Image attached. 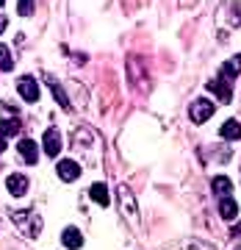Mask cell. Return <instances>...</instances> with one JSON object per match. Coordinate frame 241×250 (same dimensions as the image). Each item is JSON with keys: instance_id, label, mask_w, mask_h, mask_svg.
<instances>
[{"instance_id": "1", "label": "cell", "mask_w": 241, "mask_h": 250, "mask_svg": "<svg viewBox=\"0 0 241 250\" xmlns=\"http://www.w3.org/2000/svg\"><path fill=\"white\" fill-rule=\"evenodd\" d=\"M9 214H11V223L22 231V236H28V239H36L39 236V231H42V217L36 214V211H31V208H25V211L14 208Z\"/></svg>"}, {"instance_id": "2", "label": "cell", "mask_w": 241, "mask_h": 250, "mask_svg": "<svg viewBox=\"0 0 241 250\" xmlns=\"http://www.w3.org/2000/svg\"><path fill=\"white\" fill-rule=\"evenodd\" d=\"M119 208H122V217H125L130 225L139 223V206H136L133 195L128 187H119Z\"/></svg>"}, {"instance_id": "3", "label": "cell", "mask_w": 241, "mask_h": 250, "mask_svg": "<svg viewBox=\"0 0 241 250\" xmlns=\"http://www.w3.org/2000/svg\"><path fill=\"white\" fill-rule=\"evenodd\" d=\"M214 111H216V106L211 103V100L197 98L194 103H191V108H188V117H191V123L203 125L205 120H211V117H214Z\"/></svg>"}, {"instance_id": "4", "label": "cell", "mask_w": 241, "mask_h": 250, "mask_svg": "<svg viewBox=\"0 0 241 250\" xmlns=\"http://www.w3.org/2000/svg\"><path fill=\"white\" fill-rule=\"evenodd\" d=\"M17 92L22 95V100H25V103H36V100H39V83H36L31 75H22V78H19Z\"/></svg>"}, {"instance_id": "5", "label": "cell", "mask_w": 241, "mask_h": 250, "mask_svg": "<svg viewBox=\"0 0 241 250\" xmlns=\"http://www.w3.org/2000/svg\"><path fill=\"white\" fill-rule=\"evenodd\" d=\"M42 150L47 156H58L61 153V134H58V128H47L45 136H42Z\"/></svg>"}, {"instance_id": "6", "label": "cell", "mask_w": 241, "mask_h": 250, "mask_svg": "<svg viewBox=\"0 0 241 250\" xmlns=\"http://www.w3.org/2000/svg\"><path fill=\"white\" fill-rule=\"evenodd\" d=\"M56 172H58V178H61V181L72 184V181L80 178V164H78V161H72V159H64V161H58Z\"/></svg>"}, {"instance_id": "7", "label": "cell", "mask_w": 241, "mask_h": 250, "mask_svg": "<svg viewBox=\"0 0 241 250\" xmlns=\"http://www.w3.org/2000/svg\"><path fill=\"white\" fill-rule=\"evenodd\" d=\"M208 89L214 92L216 98L222 100V103H230V100H233V86H230V81L214 78V81H208Z\"/></svg>"}, {"instance_id": "8", "label": "cell", "mask_w": 241, "mask_h": 250, "mask_svg": "<svg viewBox=\"0 0 241 250\" xmlns=\"http://www.w3.org/2000/svg\"><path fill=\"white\" fill-rule=\"evenodd\" d=\"M17 150H19V159L25 161V164H36L39 161V147H36L34 139H19Z\"/></svg>"}, {"instance_id": "9", "label": "cell", "mask_w": 241, "mask_h": 250, "mask_svg": "<svg viewBox=\"0 0 241 250\" xmlns=\"http://www.w3.org/2000/svg\"><path fill=\"white\" fill-rule=\"evenodd\" d=\"M6 189H9L14 197H22L25 195V189H28V178L22 175V172H14V175L6 178Z\"/></svg>"}, {"instance_id": "10", "label": "cell", "mask_w": 241, "mask_h": 250, "mask_svg": "<svg viewBox=\"0 0 241 250\" xmlns=\"http://www.w3.org/2000/svg\"><path fill=\"white\" fill-rule=\"evenodd\" d=\"M167 250H216V248L208 245V242H200V239H180V242H172Z\"/></svg>"}, {"instance_id": "11", "label": "cell", "mask_w": 241, "mask_h": 250, "mask_svg": "<svg viewBox=\"0 0 241 250\" xmlns=\"http://www.w3.org/2000/svg\"><path fill=\"white\" fill-rule=\"evenodd\" d=\"M61 242H64V248H70V250H80L83 248V236H80V231L78 228H64V233H61Z\"/></svg>"}, {"instance_id": "12", "label": "cell", "mask_w": 241, "mask_h": 250, "mask_svg": "<svg viewBox=\"0 0 241 250\" xmlns=\"http://www.w3.org/2000/svg\"><path fill=\"white\" fill-rule=\"evenodd\" d=\"M236 214H239V206H236V200H233L230 195L219 197V217H222V220H236Z\"/></svg>"}, {"instance_id": "13", "label": "cell", "mask_w": 241, "mask_h": 250, "mask_svg": "<svg viewBox=\"0 0 241 250\" xmlns=\"http://www.w3.org/2000/svg\"><path fill=\"white\" fill-rule=\"evenodd\" d=\"M241 72V56H233L227 64H222V72H219V78H224V81H230L233 83V78Z\"/></svg>"}, {"instance_id": "14", "label": "cell", "mask_w": 241, "mask_h": 250, "mask_svg": "<svg viewBox=\"0 0 241 250\" xmlns=\"http://www.w3.org/2000/svg\"><path fill=\"white\" fill-rule=\"evenodd\" d=\"M89 197H92V200H94L97 206H108V203H111V195H108L106 184H92V189H89Z\"/></svg>"}, {"instance_id": "15", "label": "cell", "mask_w": 241, "mask_h": 250, "mask_svg": "<svg viewBox=\"0 0 241 250\" xmlns=\"http://www.w3.org/2000/svg\"><path fill=\"white\" fill-rule=\"evenodd\" d=\"M219 134H222V139H230V142H236V139H241V125L236 123V120H227V123H222Z\"/></svg>"}, {"instance_id": "16", "label": "cell", "mask_w": 241, "mask_h": 250, "mask_svg": "<svg viewBox=\"0 0 241 250\" xmlns=\"http://www.w3.org/2000/svg\"><path fill=\"white\" fill-rule=\"evenodd\" d=\"M211 189H214L219 197H224V195H230L233 184H230V178H227V175H216V178L211 181Z\"/></svg>"}, {"instance_id": "17", "label": "cell", "mask_w": 241, "mask_h": 250, "mask_svg": "<svg viewBox=\"0 0 241 250\" xmlns=\"http://www.w3.org/2000/svg\"><path fill=\"white\" fill-rule=\"evenodd\" d=\"M14 70V59H11V50L3 42H0V72H11Z\"/></svg>"}, {"instance_id": "18", "label": "cell", "mask_w": 241, "mask_h": 250, "mask_svg": "<svg viewBox=\"0 0 241 250\" xmlns=\"http://www.w3.org/2000/svg\"><path fill=\"white\" fill-rule=\"evenodd\" d=\"M47 86L53 89V95H56V100H58V106L61 108H70V98L64 95V89L58 86V81H53V78H47Z\"/></svg>"}, {"instance_id": "19", "label": "cell", "mask_w": 241, "mask_h": 250, "mask_svg": "<svg viewBox=\"0 0 241 250\" xmlns=\"http://www.w3.org/2000/svg\"><path fill=\"white\" fill-rule=\"evenodd\" d=\"M19 120H0V136H14L19 134Z\"/></svg>"}, {"instance_id": "20", "label": "cell", "mask_w": 241, "mask_h": 250, "mask_svg": "<svg viewBox=\"0 0 241 250\" xmlns=\"http://www.w3.org/2000/svg\"><path fill=\"white\" fill-rule=\"evenodd\" d=\"M34 3H36V0H17L19 17H31V14H34Z\"/></svg>"}, {"instance_id": "21", "label": "cell", "mask_w": 241, "mask_h": 250, "mask_svg": "<svg viewBox=\"0 0 241 250\" xmlns=\"http://www.w3.org/2000/svg\"><path fill=\"white\" fill-rule=\"evenodd\" d=\"M230 236H241V223H236V225H233V231H230Z\"/></svg>"}, {"instance_id": "22", "label": "cell", "mask_w": 241, "mask_h": 250, "mask_svg": "<svg viewBox=\"0 0 241 250\" xmlns=\"http://www.w3.org/2000/svg\"><path fill=\"white\" fill-rule=\"evenodd\" d=\"M6 25H9V20H6V17H3V14H0V34L6 31Z\"/></svg>"}, {"instance_id": "23", "label": "cell", "mask_w": 241, "mask_h": 250, "mask_svg": "<svg viewBox=\"0 0 241 250\" xmlns=\"http://www.w3.org/2000/svg\"><path fill=\"white\" fill-rule=\"evenodd\" d=\"M6 150V136H0V153Z\"/></svg>"}, {"instance_id": "24", "label": "cell", "mask_w": 241, "mask_h": 250, "mask_svg": "<svg viewBox=\"0 0 241 250\" xmlns=\"http://www.w3.org/2000/svg\"><path fill=\"white\" fill-rule=\"evenodd\" d=\"M3 3H6V0H0V6H3Z\"/></svg>"}, {"instance_id": "25", "label": "cell", "mask_w": 241, "mask_h": 250, "mask_svg": "<svg viewBox=\"0 0 241 250\" xmlns=\"http://www.w3.org/2000/svg\"><path fill=\"white\" fill-rule=\"evenodd\" d=\"M236 250H241V248H236Z\"/></svg>"}]
</instances>
